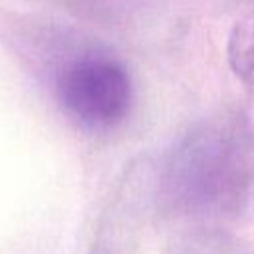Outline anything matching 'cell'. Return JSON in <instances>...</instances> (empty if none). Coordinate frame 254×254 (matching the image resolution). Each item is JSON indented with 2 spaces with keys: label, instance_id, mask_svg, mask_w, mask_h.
<instances>
[{
  "label": "cell",
  "instance_id": "cell-1",
  "mask_svg": "<svg viewBox=\"0 0 254 254\" xmlns=\"http://www.w3.org/2000/svg\"><path fill=\"white\" fill-rule=\"evenodd\" d=\"M58 99L64 111L87 129L119 125L131 109L129 71L111 56H81L58 75Z\"/></svg>",
  "mask_w": 254,
  "mask_h": 254
},
{
  "label": "cell",
  "instance_id": "cell-2",
  "mask_svg": "<svg viewBox=\"0 0 254 254\" xmlns=\"http://www.w3.org/2000/svg\"><path fill=\"white\" fill-rule=\"evenodd\" d=\"M226 58L244 91V131L254 145V12L232 24L226 40Z\"/></svg>",
  "mask_w": 254,
  "mask_h": 254
}]
</instances>
